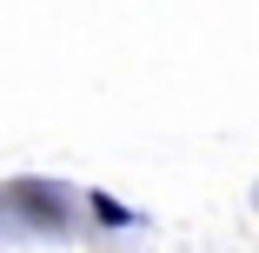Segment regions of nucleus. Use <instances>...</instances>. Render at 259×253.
Masks as SVG:
<instances>
[]
</instances>
